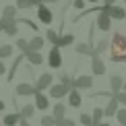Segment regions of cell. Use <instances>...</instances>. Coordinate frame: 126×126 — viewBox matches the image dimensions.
Listing matches in <instances>:
<instances>
[{"instance_id": "1", "label": "cell", "mask_w": 126, "mask_h": 126, "mask_svg": "<svg viewBox=\"0 0 126 126\" xmlns=\"http://www.w3.org/2000/svg\"><path fill=\"white\" fill-rule=\"evenodd\" d=\"M110 60L112 62H126V35L114 33L110 41Z\"/></svg>"}, {"instance_id": "2", "label": "cell", "mask_w": 126, "mask_h": 126, "mask_svg": "<svg viewBox=\"0 0 126 126\" xmlns=\"http://www.w3.org/2000/svg\"><path fill=\"white\" fill-rule=\"evenodd\" d=\"M101 10H106V13L110 15V19H112V21H124V19H126V10H124L122 6H116V4H112V6L103 4Z\"/></svg>"}, {"instance_id": "3", "label": "cell", "mask_w": 126, "mask_h": 126, "mask_svg": "<svg viewBox=\"0 0 126 126\" xmlns=\"http://www.w3.org/2000/svg\"><path fill=\"white\" fill-rule=\"evenodd\" d=\"M2 31L8 37H17L19 35V23L17 19H2Z\"/></svg>"}, {"instance_id": "4", "label": "cell", "mask_w": 126, "mask_h": 126, "mask_svg": "<svg viewBox=\"0 0 126 126\" xmlns=\"http://www.w3.org/2000/svg\"><path fill=\"white\" fill-rule=\"evenodd\" d=\"M48 89H50V97H54V99H62L64 95H68V91H70V87H68V85H62V83H58V85L52 83Z\"/></svg>"}, {"instance_id": "5", "label": "cell", "mask_w": 126, "mask_h": 126, "mask_svg": "<svg viewBox=\"0 0 126 126\" xmlns=\"http://www.w3.org/2000/svg\"><path fill=\"white\" fill-rule=\"evenodd\" d=\"M91 70H93V75H97V77L106 75V62L101 60L99 54H93L91 56Z\"/></svg>"}, {"instance_id": "6", "label": "cell", "mask_w": 126, "mask_h": 126, "mask_svg": "<svg viewBox=\"0 0 126 126\" xmlns=\"http://www.w3.org/2000/svg\"><path fill=\"white\" fill-rule=\"evenodd\" d=\"M48 64H50V68H60V66H62V54H60V48H58V46H54V48L50 50V54H48Z\"/></svg>"}, {"instance_id": "7", "label": "cell", "mask_w": 126, "mask_h": 126, "mask_svg": "<svg viewBox=\"0 0 126 126\" xmlns=\"http://www.w3.org/2000/svg\"><path fill=\"white\" fill-rule=\"evenodd\" d=\"M37 19H39L44 25H50L52 21H54V15H52V10L46 6V4L39 2V4H37Z\"/></svg>"}, {"instance_id": "8", "label": "cell", "mask_w": 126, "mask_h": 126, "mask_svg": "<svg viewBox=\"0 0 126 126\" xmlns=\"http://www.w3.org/2000/svg\"><path fill=\"white\" fill-rule=\"evenodd\" d=\"M52 83H54V77L50 75V72H44V75L37 77V81H35V91H44V89H48Z\"/></svg>"}, {"instance_id": "9", "label": "cell", "mask_w": 126, "mask_h": 126, "mask_svg": "<svg viewBox=\"0 0 126 126\" xmlns=\"http://www.w3.org/2000/svg\"><path fill=\"white\" fill-rule=\"evenodd\" d=\"M72 87L75 89H79V91H87V89H91L93 87V79L89 77V75H83V77H77L75 81H72Z\"/></svg>"}, {"instance_id": "10", "label": "cell", "mask_w": 126, "mask_h": 126, "mask_svg": "<svg viewBox=\"0 0 126 126\" xmlns=\"http://www.w3.org/2000/svg\"><path fill=\"white\" fill-rule=\"evenodd\" d=\"M97 29H101V31H110L112 29V19H110V15L106 13V10H101L99 8V17H97Z\"/></svg>"}, {"instance_id": "11", "label": "cell", "mask_w": 126, "mask_h": 126, "mask_svg": "<svg viewBox=\"0 0 126 126\" xmlns=\"http://www.w3.org/2000/svg\"><path fill=\"white\" fill-rule=\"evenodd\" d=\"M23 56L27 58V62H29L31 66H39V64H44V54H41V52H33V50H27Z\"/></svg>"}, {"instance_id": "12", "label": "cell", "mask_w": 126, "mask_h": 126, "mask_svg": "<svg viewBox=\"0 0 126 126\" xmlns=\"http://www.w3.org/2000/svg\"><path fill=\"white\" fill-rule=\"evenodd\" d=\"M15 93H17L19 97H29V95L35 93V87L29 85V83H19V85L15 87Z\"/></svg>"}, {"instance_id": "13", "label": "cell", "mask_w": 126, "mask_h": 126, "mask_svg": "<svg viewBox=\"0 0 126 126\" xmlns=\"http://www.w3.org/2000/svg\"><path fill=\"white\" fill-rule=\"evenodd\" d=\"M33 97H35V108H37V110H41V112H44V110L50 108V99L44 95V91H35Z\"/></svg>"}, {"instance_id": "14", "label": "cell", "mask_w": 126, "mask_h": 126, "mask_svg": "<svg viewBox=\"0 0 126 126\" xmlns=\"http://www.w3.org/2000/svg\"><path fill=\"white\" fill-rule=\"evenodd\" d=\"M110 89H112V95L118 93V91H122V89H124V79L120 75H112V77H110Z\"/></svg>"}, {"instance_id": "15", "label": "cell", "mask_w": 126, "mask_h": 126, "mask_svg": "<svg viewBox=\"0 0 126 126\" xmlns=\"http://www.w3.org/2000/svg\"><path fill=\"white\" fill-rule=\"evenodd\" d=\"M68 103H70L72 108H81L83 97H81V93H79V89L70 87V91H68Z\"/></svg>"}, {"instance_id": "16", "label": "cell", "mask_w": 126, "mask_h": 126, "mask_svg": "<svg viewBox=\"0 0 126 126\" xmlns=\"http://www.w3.org/2000/svg\"><path fill=\"white\" fill-rule=\"evenodd\" d=\"M27 44H29V50H33V52H41V48H44V44H46V37H39V35H35V37H33V39H29Z\"/></svg>"}, {"instance_id": "17", "label": "cell", "mask_w": 126, "mask_h": 126, "mask_svg": "<svg viewBox=\"0 0 126 126\" xmlns=\"http://www.w3.org/2000/svg\"><path fill=\"white\" fill-rule=\"evenodd\" d=\"M19 120H21V114L15 112V114H6L0 122H2V126H15V124H19Z\"/></svg>"}, {"instance_id": "18", "label": "cell", "mask_w": 126, "mask_h": 126, "mask_svg": "<svg viewBox=\"0 0 126 126\" xmlns=\"http://www.w3.org/2000/svg\"><path fill=\"white\" fill-rule=\"evenodd\" d=\"M75 52L81 54V56H93V54H95V52H93V46H89V44H77L75 46Z\"/></svg>"}, {"instance_id": "19", "label": "cell", "mask_w": 126, "mask_h": 126, "mask_svg": "<svg viewBox=\"0 0 126 126\" xmlns=\"http://www.w3.org/2000/svg\"><path fill=\"white\" fill-rule=\"evenodd\" d=\"M116 110H118V101L116 99H110V101L106 103V108H103V116H108V118H112L114 114H116Z\"/></svg>"}, {"instance_id": "20", "label": "cell", "mask_w": 126, "mask_h": 126, "mask_svg": "<svg viewBox=\"0 0 126 126\" xmlns=\"http://www.w3.org/2000/svg\"><path fill=\"white\" fill-rule=\"evenodd\" d=\"M72 41H75V35L66 33V35H60V37H58L56 46H58V48H66V46H72Z\"/></svg>"}, {"instance_id": "21", "label": "cell", "mask_w": 126, "mask_h": 126, "mask_svg": "<svg viewBox=\"0 0 126 126\" xmlns=\"http://www.w3.org/2000/svg\"><path fill=\"white\" fill-rule=\"evenodd\" d=\"M39 4V0H17V10H25V8H33V6H37Z\"/></svg>"}, {"instance_id": "22", "label": "cell", "mask_w": 126, "mask_h": 126, "mask_svg": "<svg viewBox=\"0 0 126 126\" xmlns=\"http://www.w3.org/2000/svg\"><path fill=\"white\" fill-rule=\"evenodd\" d=\"M19 114H21V118L29 120V118L35 114V106H33V103H25V106L21 108V112H19Z\"/></svg>"}, {"instance_id": "23", "label": "cell", "mask_w": 126, "mask_h": 126, "mask_svg": "<svg viewBox=\"0 0 126 126\" xmlns=\"http://www.w3.org/2000/svg\"><path fill=\"white\" fill-rule=\"evenodd\" d=\"M52 116H54V120H62V118L66 116V106H64V103H56Z\"/></svg>"}, {"instance_id": "24", "label": "cell", "mask_w": 126, "mask_h": 126, "mask_svg": "<svg viewBox=\"0 0 126 126\" xmlns=\"http://www.w3.org/2000/svg\"><path fill=\"white\" fill-rule=\"evenodd\" d=\"M13 52H15V46H10V44H6V46H0V60H6V58H10V56H13Z\"/></svg>"}, {"instance_id": "25", "label": "cell", "mask_w": 126, "mask_h": 126, "mask_svg": "<svg viewBox=\"0 0 126 126\" xmlns=\"http://www.w3.org/2000/svg\"><path fill=\"white\" fill-rule=\"evenodd\" d=\"M2 19H17V6H13V4L4 6V10H2Z\"/></svg>"}, {"instance_id": "26", "label": "cell", "mask_w": 126, "mask_h": 126, "mask_svg": "<svg viewBox=\"0 0 126 126\" xmlns=\"http://www.w3.org/2000/svg\"><path fill=\"white\" fill-rule=\"evenodd\" d=\"M108 48H110V41H108V39H99L93 52H95V54H106V52H108Z\"/></svg>"}, {"instance_id": "27", "label": "cell", "mask_w": 126, "mask_h": 126, "mask_svg": "<svg viewBox=\"0 0 126 126\" xmlns=\"http://www.w3.org/2000/svg\"><path fill=\"white\" fill-rule=\"evenodd\" d=\"M101 118H103V110H101V108H93V114H91V120H93V126L101 122Z\"/></svg>"}, {"instance_id": "28", "label": "cell", "mask_w": 126, "mask_h": 126, "mask_svg": "<svg viewBox=\"0 0 126 126\" xmlns=\"http://www.w3.org/2000/svg\"><path fill=\"white\" fill-rule=\"evenodd\" d=\"M114 116L118 118V122L122 124V126H126V108H118V110H116V114H114Z\"/></svg>"}, {"instance_id": "29", "label": "cell", "mask_w": 126, "mask_h": 126, "mask_svg": "<svg viewBox=\"0 0 126 126\" xmlns=\"http://www.w3.org/2000/svg\"><path fill=\"white\" fill-rule=\"evenodd\" d=\"M54 126H77V122H75V120H72V118H62V120H56V124Z\"/></svg>"}, {"instance_id": "30", "label": "cell", "mask_w": 126, "mask_h": 126, "mask_svg": "<svg viewBox=\"0 0 126 126\" xmlns=\"http://www.w3.org/2000/svg\"><path fill=\"white\" fill-rule=\"evenodd\" d=\"M58 37H60V35H58V31H54V29H48V33H46V39H48V41H52V44L56 46Z\"/></svg>"}, {"instance_id": "31", "label": "cell", "mask_w": 126, "mask_h": 126, "mask_svg": "<svg viewBox=\"0 0 126 126\" xmlns=\"http://www.w3.org/2000/svg\"><path fill=\"white\" fill-rule=\"evenodd\" d=\"M21 58H23V56H19V58L15 60V64H13V68H10V70H8V75H6V81H8V83H10V81H13V79H15V70H17V66H19V62H21Z\"/></svg>"}, {"instance_id": "32", "label": "cell", "mask_w": 126, "mask_h": 126, "mask_svg": "<svg viewBox=\"0 0 126 126\" xmlns=\"http://www.w3.org/2000/svg\"><path fill=\"white\" fill-rule=\"evenodd\" d=\"M114 99H116V101L118 103H122V106L126 108V91H118V93H114V95H112Z\"/></svg>"}, {"instance_id": "33", "label": "cell", "mask_w": 126, "mask_h": 126, "mask_svg": "<svg viewBox=\"0 0 126 126\" xmlns=\"http://www.w3.org/2000/svg\"><path fill=\"white\" fill-rule=\"evenodd\" d=\"M58 83H62V85H68V87H72V79L66 75V72H60V77H58Z\"/></svg>"}, {"instance_id": "34", "label": "cell", "mask_w": 126, "mask_h": 126, "mask_svg": "<svg viewBox=\"0 0 126 126\" xmlns=\"http://www.w3.org/2000/svg\"><path fill=\"white\" fill-rule=\"evenodd\" d=\"M79 122L83 126H93V120H91V114H81V118H79Z\"/></svg>"}, {"instance_id": "35", "label": "cell", "mask_w": 126, "mask_h": 126, "mask_svg": "<svg viewBox=\"0 0 126 126\" xmlns=\"http://www.w3.org/2000/svg\"><path fill=\"white\" fill-rule=\"evenodd\" d=\"M17 48H19V50H21V52H23V54H25V52L29 50V44H27V39L19 37V39H17Z\"/></svg>"}, {"instance_id": "36", "label": "cell", "mask_w": 126, "mask_h": 126, "mask_svg": "<svg viewBox=\"0 0 126 126\" xmlns=\"http://www.w3.org/2000/svg\"><path fill=\"white\" fill-rule=\"evenodd\" d=\"M41 126H54L56 124V120H54V116H41Z\"/></svg>"}, {"instance_id": "37", "label": "cell", "mask_w": 126, "mask_h": 126, "mask_svg": "<svg viewBox=\"0 0 126 126\" xmlns=\"http://www.w3.org/2000/svg\"><path fill=\"white\" fill-rule=\"evenodd\" d=\"M17 23H23V25H27L31 29H37V25H35L33 21H29V19H17Z\"/></svg>"}, {"instance_id": "38", "label": "cell", "mask_w": 126, "mask_h": 126, "mask_svg": "<svg viewBox=\"0 0 126 126\" xmlns=\"http://www.w3.org/2000/svg\"><path fill=\"white\" fill-rule=\"evenodd\" d=\"M72 6H75V8H79V10H81L83 6H85V0H72Z\"/></svg>"}, {"instance_id": "39", "label": "cell", "mask_w": 126, "mask_h": 126, "mask_svg": "<svg viewBox=\"0 0 126 126\" xmlns=\"http://www.w3.org/2000/svg\"><path fill=\"white\" fill-rule=\"evenodd\" d=\"M19 126H31V124H29V120H25V118H21V120H19Z\"/></svg>"}, {"instance_id": "40", "label": "cell", "mask_w": 126, "mask_h": 126, "mask_svg": "<svg viewBox=\"0 0 126 126\" xmlns=\"http://www.w3.org/2000/svg\"><path fill=\"white\" fill-rule=\"evenodd\" d=\"M4 72H6V66H4V62L0 60V75H4Z\"/></svg>"}, {"instance_id": "41", "label": "cell", "mask_w": 126, "mask_h": 126, "mask_svg": "<svg viewBox=\"0 0 126 126\" xmlns=\"http://www.w3.org/2000/svg\"><path fill=\"white\" fill-rule=\"evenodd\" d=\"M41 4H48V2H60V0H39Z\"/></svg>"}, {"instance_id": "42", "label": "cell", "mask_w": 126, "mask_h": 126, "mask_svg": "<svg viewBox=\"0 0 126 126\" xmlns=\"http://www.w3.org/2000/svg\"><path fill=\"white\" fill-rule=\"evenodd\" d=\"M103 2H106V4H108V6H112V4H114V2H116V0H103Z\"/></svg>"}, {"instance_id": "43", "label": "cell", "mask_w": 126, "mask_h": 126, "mask_svg": "<svg viewBox=\"0 0 126 126\" xmlns=\"http://www.w3.org/2000/svg\"><path fill=\"white\" fill-rule=\"evenodd\" d=\"M4 108H6V103H4V101H2V99H0V112H2V110H4Z\"/></svg>"}, {"instance_id": "44", "label": "cell", "mask_w": 126, "mask_h": 126, "mask_svg": "<svg viewBox=\"0 0 126 126\" xmlns=\"http://www.w3.org/2000/svg\"><path fill=\"white\" fill-rule=\"evenodd\" d=\"M95 126H110L108 122H99V124H95Z\"/></svg>"}, {"instance_id": "45", "label": "cell", "mask_w": 126, "mask_h": 126, "mask_svg": "<svg viewBox=\"0 0 126 126\" xmlns=\"http://www.w3.org/2000/svg\"><path fill=\"white\" fill-rule=\"evenodd\" d=\"M87 2H91V4H95V2H97V0H87Z\"/></svg>"}, {"instance_id": "46", "label": "cell", "mask_w": 126, "mask_h": 126, "mask_svg": "<svg viewBox=\"0 0 126 126\" xmlns=\"http://www.w3.org/2000/svg\"><path fill=\"white\" fill-rule=\"evenodd\" d=\"M0 31H2V19H0Z\"/></svg>"}, {"instance_id": "47", "label": "cell", "mask_w": 126, "mask_h": 126, "mask_svg": "<svg viewBox=\"0 0 126 126\" xmlns=\"http://www.w3.org/2000/svg\"><path fill=\"white\" fill-rule=\"evenodd\" d=\"M0 126H2V122H0Z\"/></svg>"}, {"instance_id": "48", "label": "cell", "mask_w": 126, "mask_h": 126, "mask_svg": "<svg viewBox=\"0 0 126 126\" xmlns=\"http://www.w3.org/2000/svg\"><path fill=\"white\" fill-rule=\"evenodd\" d=\"M124 2H126V0H124Z\"/></svg>"}]
</instances>
